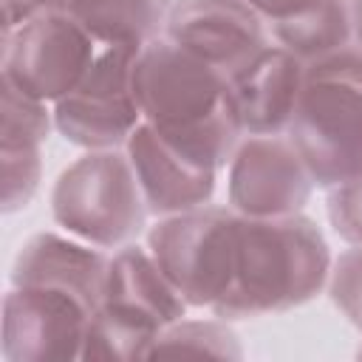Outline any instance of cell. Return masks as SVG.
Instances as JSON below:
<instances>
[{
  "label": "cell",
  "instance_id": "26",
  "mask_svg": "<svg viewBox=\"0 0 362 362\" xmlns=\"http://www.w3.org/2000/svg\"><path fill=\"white\" fill-rule=\"evenodd\" d=\"M356 354H359V356H362V345H359V351H356Z\"/></svg>",
  "mask_w": 362,
  "mask_h": 362
},
{
  "label": "cell",
  "instance_id": "20",
  "mask_svg": "<svg viewBox=\"0 0 362 362\" xmlns=\"http://www.w3.org/2000/svg\"><path fill=\"white\" fill-rule=\"evenodd\" d=\"M328 297L337 311L362 334V246H351L331 263Z\"/></svg>",
  "mask_w": 362,
  "mask_h": 362
},
{
  "label": "cell",
  "instance_id": "24",
  "mask_svg": "<svg viewBox=\"0 0 362 362\" xmlns=\"http://www.w3.org/2000/svg\"><path fill=\"white\" fill-rule=\"evenodd\" d=\"M351 3V23H354V42L362 48V0H348Z\"/></svg>",
  "mask_w": 362,
  "mask_h": 362
},
{
  "label": "cell",
  "instance_id": "19",
  "mask_svg": "<svg viewBox=\"0 0 362 362\" xmlns=\"http://www.w3.org/2000/svg\"><path fill=\"white\" fill-rule=\"evenodd\" d=\"M3 212L25 209L42 181V144H0Z\"/></svg>",
  "mask_w": 362,
  "mask_h": 362
},
{
  "label": "cell",
  "instance_id": "21",
  "mask_svg": "<svg viewBox=\"0 0 362 362\" xmlns=\"http://www.w3.org/2000/svg\"><path fill=\"white\" fill-rule=\"evenodd\" d=\"M325 215L331 229L348 246H362V173L337 187H328Z\"/></svg>",
  "mask_w": 362,
  "mask_h": 362
},
{
  "label": "cell",
  "instance_id": "12",
  "mask_svg": "<svg viewBox=\"0 0 362 362\" xmlns=\"http://www.w3.org/2000/svg\"><path fill=\"white\" fill-rule=\"evenodd\" d=\"M124 153L133 164L150 215L164 218L212 201L218 170L195 161L192 156L164 141L147 122H141L130 133Z\"/></svg>",
  "mask_w": 362,
  "mask_h": 362
},
{
  "label": "cell",
  "instance_id": "14",
  "mask_svg": "<svg viewBox=\"0 0 362 362\" xmlns=\"http://www.w3.org/2000/svg\"><path fill=\"white\" fill-rule=\"evenodd\" d=\"M107 257L74 235L37 232L31 235L11 266V286H54L74 291L99 308L105 291Z\"/></svg>",
  "mask_w": 362,
  "mask_h": 362
},
{
  "label": "cell",
  "instance_id": "4",
  "mask_svg": "<svg viewBox=\"0 0 362 362\" xmlns=\"http://www.w3.org/2000/svg\"><path fill=\"white\" fill-rule=\"evenodd\" d=\"M187 308L150 249L124 243L107 257L105 291L90 317L82 359H144L161 331L187 317Z\"/></svg>",
  "mask_w": 362,
  "mask_h": 362
},
{
  "label": "cell",
  "instance_id": "18",
  "mask_svg": "<svg viewBox=\"0 0 362 362\" xmlns=\"http://www.w3.org/2000/svg\"><path fill=\"white\" fill-rule=\"evenodd\" d=\"M0 144H45L54 127V110L8 82H0Z\"/></svg>",
  "mask_w": 362,
  "mask_h": 362
},
{
  "label": "cell",
  "instance_id": "22",
  "mask_svg": "<svg viewBox=\"0 0 362 362\" xmlns=\"http://www.w3.org/2000/svg\"><path fill=\"white\" fill-rule=\"evenodd\" d=\"M249 8H255L266 23H274V20H286L303 8H308L314 0H243Z\"/></svg>",
  "mask_w": 362,
  "mask_h": 362
},
{
  "label": "cell",
  "instance_id": "25",
  "mask_svg": "<svg viewBox=\"0 0 362 362\" xmlns=\"http://www.w3.org/2000/svg\"><path fill=\"white\" fill-rule=\"evenodd\" d=\"M82 3H88V0H74V6H71V11H68V14H74V11H76Z\"/></svg>",
  "mask_w": 362,
  "mask_h": 362
},
{
  "label": "cell",
  "instance_id": "23",
  "mask_svg": "<svg viewBox=\"0 0 362 362\" xmlns=\"http://www.w3.org/2000/svg\"><path fill=\"white\" fill-rule=\"evenodd\" d=\"M31 14H34L31 0H3V31H11Z\"/></svg>",
  "mask_w": 362,
  "mask_h": 362
},
{
  "label": "cell",
  "instance_id": "15",
  "mask_svg": "<svg viewBox=\"0 0 362 362\" xmlns=\"http://www.w3.org/2000/svg\"><path fill=\"white\" fill-rule=\"evenodd\" d=\"M266 25L272 42L305 65L356 45L348 0H314L308 8Z\"/></svg>",
  "mask_w": 362,
  "mask_h": 362
},
{
  "label": "cell",
  "instance_id": "2",
  "mask_svg": "<svg viewBox=\"0 0 362 362\" xmlns=\"http://www.w3.org/2000/svg\"><path fill=\"white\" fill-rule=\"evenodd\" d=\"M331 263L328 240L308 215H240L232 283L212 314L235 322L297 308L328 286Z\"/></svg>",
  "mask_w": 362,
  "mask_h": 362
},
{
  "label": "cell",
  "instance_id": "7",
  "mask_svg": "<svg viewBox=\"0 0 362 362\" xmlns=\"http://www.w3.org/2000/svg\"><path fill=\"white\" fill-rule=\"evenodd\" d=\"M99 54L93 34L68 11H37L3 31V82L40 99L68 96Z\"/></svg>",
  "mask_w": 362,
  "mask_h": 362
},
{
  "label": "cell",
  "instance_id": "13",
  "mask_svg": "<svg viewBox=\"0 0 362 362\" xmlns=\"http://www.w3.org/2000/svg\"><path fill=\"white\" fill-rule=\"evenodd\" d=\"M303 79L305 62L274 42L249 68H243L232 79V102L243 136L286 133L303 90Z\"/></svg>",
  "mask_w": 362,
  "mask_h": 362
},
{
  "label": "cell",
  "instance_id": "5",
  "mask_svg": "<svg viewBox=\"0 0 362 362\" xmlns=\"http://www.w3.org/2000/svg\"><path fill=\"white\" fill-rule=\"evenodd\" d=\"M51 215L68 235L119 249L144 232L150 209L124 150H88L57 175Z\"/></svg>",
  "mask_w": 362,
  "mask_h": 362
},
{
  "label": "cell",
  "instance_id": "1",
  "mask_svg": "<svg viewBox=\"0 0 362 362\" xmlns=\"http://www.w3.org/2000/svg\"><path fill=\"white\" fill-rule=\"evenodd\" d=\"M133 88L141 122L195 161L226 170L243 139L226 76L158 34L139 48Z\"/></svg>",
  "mask_w": 362,
  "mask_h": 362
},
{
  "label": "cell",
  "instance_id": "16",
  "mask_svg": "<svg viewBox=\"0 0 362 362\" xmlns=\"http://www.w3.org/2000/svg\"><path fill=\"white\" fill-rule=\"evenodd\" d=\"M173 0H88L74 17L99 45H144L164 31Z\"/></svg>",
  "mask_w": 362,
  "mask_h": 362
},
{
  "label": "cell",
  "instance_id": "8",
  "mask_svg": "<svg viewBox=\"0 0 362 362\" xmlns=\"http://www.w3.org/2000/svg\"><path fill=\"white\" fill-rule=\"evenodd\" d=\"M141 45H99L82 82L51 105L54 127L82 150H122L141 124L133 65Z\"/></svg>",
  "mask_w": 362,
  "mask_h": 362
},
{
  "label": "cell",
  "instance_id": "11",
  "mask_svg": "<svg viewBox=\"0 0 362 362\" xmlns=\"http://www.w3.org/2000/svg\"><path fill=\"white\" fill-rule=\"evenodd\" d=\"M311 192V173L286 133L243 136L226 164V198L243 218L303 212Z\"/></svg>",
  "mask_w": 362,
  "mask_h": 362
},
{
  "label": "cell",
  "instance_id": "10",
  "mask_svg": "<svg viewBox=\"0 0 362 362\" xmlns=\"http://www.w3.org/2000/svg\"><path fill=\"white\" fill-rule=\"evenodd\" d=\"M161 34L229 82L272 45L266 20L243 0H173Z\"/></svg>",
  "mask_w": 362,
  "mask_h": 362
},
{
  "label": "cell",
  "instance_id": "6",
  "mask_svg": "<svg viewBox=\"0 0 362 362\" xmlns=\"http://www.w3.org/2000/svg\"><path fill=\"white\" fill-rule=\"evenodd\" d=\"M240 215L232 206H195L147 229V249L189 308H212L232 283Z\"/></svg>",
  "mask_w": 362,
  "mask_h": 362
},
{
  "label": "cell",
  "instance_id": "3",
  "mask_svg": "<svg viewBox=\"0 0 362 362\" xmlns=\"http://www.w3.org/2000/svg\"><path fill=\"white\" fill-rule=\"evenodd\" d=\"M286 136L320 189L337 187L362 173L359 45L305 65L303 90Z\"/></svg>",
  "mask_w": 362,
  "mask_h": 362
},
{
  "label": "cell",
  "instance_id": "9",
  "mask_svg": "<svg viewBox=\"0 0 362 362\" xmlns=\"http://www.w3.org/2000/svg\"><path fill=\"white\" fill-rule=\"evenodd\" d=\"M96 305L54 286H11L3 297V359L6 362H68L82 359Z\"/></svg>",
  "mask_w": 362,
  "mask_h": 362
},
{
  "label": "cell",
  "instance_id": "17",
  "mask_svg": "<svg viewBox=\"0 0 362 362\" xmlns=\"http://www.w3.org/2000/svg\"><path fill=\"white\" fill-rule=\"evenodd\" d=\"M218 356V359H243L238 334L226 320H178L161 331L153 342L150 356Z\"/></svg>",
  "mask_w": 362,
  "mask_h": 362
}]
</instances>
